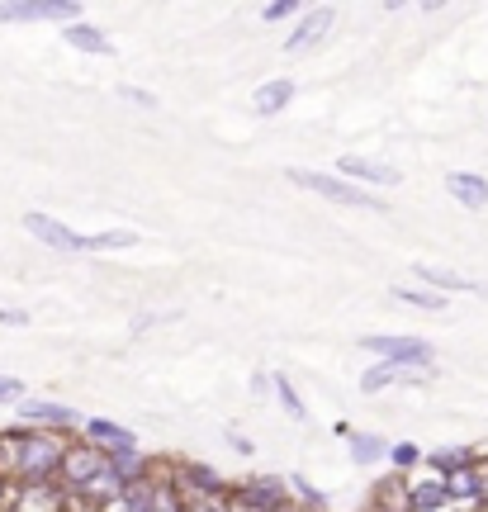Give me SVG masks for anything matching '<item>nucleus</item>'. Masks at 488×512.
<instances>
[{
  "label": "nucleus",
  "mask_w": 488,
  "mask_h": 512,
  "mask_svg": "<svg viewBox=\"0 0 488 512\" xmlns=\"http://www.w3.org/2000/svg\"><path fill=\"white\" fill-rule=\"evenodd\" d=\"M394 299L413 304V309H427V313H441V309H446V294H436V290H394Z\"/></svg>",
  "instance_id": "obj_22"
},
{
  "label": "nucleus",
  "mask_w": 488,
  "mask_h": 512,
  "mask_svg": "<svg viewBox=\"0 0 488 512\" xmlns=\"http://www.w3.org/2000/svg\"><path fill=\"white\" fill-rule=\"evenodd\" d=\"M294 10H299L294 0H271V5H261V19H266V24H275V19H290Z\"/></svg>",
  "instance_id": "obj_24"
},
{
  "label": "nucleus",
  "mask_w": 488,
  "mask_h": 512,
  "mask_svg": "<svg viewBox=\"0 0 488 512\" xmlns=\"http://www.w3.org/2000/svg\"><path fill=\"white\" fill-rule=\"evenodd\" d=\"M0 323H10V328H24V323H29V313H24V309H0Z\"/></svg>",
  "instance_id": "obj_28"
},
{
  "label": "nucleus",
  "mask_w": 488,
  "mask_h": 512,
  "mask_svg": "<svg viewBox=\"0 0 488 512\" xmlns=\"http://www.w3.org/2000/svg\"><path fill=\"white\" fill-rule=\"evenodd\" d=\"M474 479H479V494L488 503V456H474Z\"/></svg>",
  "instance_id": "obj_27"
},
{
  "label": "nucleus",
  "mask_w": 488,
  "mask_h": 512,
  "mask_svg": "<svg viewBox=\"0 0 488 512\" xmlns=\"http://www.w3.org/2000/svg\"><path fill=\"white\" fill-rule=\"evenodd\" d=\"M299 512H304V508H299Z\"/></svg>",
  "instance_id": "obj_34"
},
{
  "label": "nucleus",
  "mask_w": 488,
  "mask_h": 512,
  "mask_svg": "<svg viewBox=\"0 0 488 512\" xmlns=\"http://www.w3.org/2000/svg\"><path fill=\"white\" fill-rule=\"evenodd\" d=\"M0 19H10V24H24V19H62V24H76L81 5L76 0H0Z\"/></svg>",
  "instance_id": "obj_4"
},
{
  "label": "nucleus",
  "mask_w": 488,
  "mask_h": 512,
  "mask_svg": "<svg viewBox=\"0 0 488 512\" xmlns=\"http://www.w3.org/2000/svg\"><path fill=\"white\" fill-rule=\"evenodd\" d=\"M138 247V233L133 228H105V233H91L86 238V252H128Z\"/></svg>",
  "instance_id": "obj_18"
},
{
  "label": "nucleus",
  "mask_w": 488,
  "mask_h": 512,
  "mask_svg": "<svg viewBox=\"0 0 488 512\" xmlns=\"http://www.w3.org/2000/svg\"><path fill=\"white\" fill-rule=\"evenodd\" d=\"M19 418L29 427H43V432H67V427H81V413L67 408V403H53V399H24L19 403Z\"/></svg>",
  "instance_id": "obj_5"
},
{
  "label": "nucleus",
  "mask_w": 488,
  "mask_h": 512,
  "mask_svg": "<svg viewBox=\"0 0 488 512\" xmlns=\"http://www.w3.org/2000/svg\"><path fill=\"white\" fill-rule=\"evenodd\" d=\"M233 512H266V508H261V503H252V498L237 489V494H233Z\"/></svg>",
  "instance_id": "obj_29"
},
{
  "label": "nucleus",
  "mask_w": 488,
  "mask_h": 512,
  "mask_svg": "<svg viewBox=\"0 0 488 512\" xmlns=\"http://www.w3.org/2000/svg\"><path fill=\"white\" fill-rule=\"evenodd\" d=\"M81 441L100 446L105 456H128V451H138V437H133L128 427H119V422H109V418H86L81 422Z\"/></svg>",
  "instance_id": "obj_6"
},
{
  "label": "nucleus",
  "mask_w": 488,
  "mask_h": 512,
  "mask_svg": "<svg viewBox=\"0 0 488 512\" xmlns=\"http://www.w3.org/2000/svg\"><path fill=\"white\" fill-rule=\"evenodd\" d=\"M346 446H351V460L356 465H380V460H389V441L375 437V432H346Z\"/></svg>",
  "instance_id": "obj_17"
},
{
  "label": "nucleus",
  "mask_w": 488,
  "mask_h": 512,
  "mask_svg": "<svg viewBox=\"0 0 488 512\" xmlns=\"http://www.w3.org/2000/svg\"><path fill=\"white\" fill-rule=\"evenodd\" d=\"M299 190H313V195H323L332 204H351V209H370V214H384V200L375 190H365V185L346 181V176H323V171H308V166H290L285 171Z\"/></svg>",
  "instance_id": "obj_1"
},
{
  "label": "nucleus",
  "mask_w": 488,
  "mask_h": 512,
  "mask_svg": "<svg viewBox=\"0 0 488 512\" xmlns=\"http://www.w3.org/2000/svg\"><path fill=\"white\" fill-rule=\"evenodd\" d=\"M109 470H114V456H105L91 441H72V446H67V460H62V475H57V489L72 498H86V489L100 484Z\"/></svg>",
  "instance_id": "obj_2"
},
{
  "label": "nucleus",
  "mask_w": 488,
  "mask_h": 512,
  "mask_svg": "<svg viewBox=\"0 0 488 512\" xmlns=\"http://www.w3.org/2000/svg\"><path fill=\"white\" fill-rule=\"evenodd\" d=\"M10 399H24V380H15V375H0V403Z\"/></svg>",
  "instance_id": "obj_26"
},
{
  "label": "nucleus",
  "mask_w": 488,
  "mask_h": 512,
  "mask_svg": "<svg viewBox=\"0 0 488 512\" xmlns=\"http://www.w3.org/2000/svg\"><path fill=\"white\" fill-rule=\"evenodd\" d=\"M285 479H290V494L304 503V512H323V508H327V498L318 494V489H313L304 475H285Z\"/></svg>",
  "instance_id": "obj_21"
},
{
  "label": "nucleus",
  "mask_w": 488,
  "mask_h": 512,
  "mask_svg": "<svg viewBox=\"0 0 488 512\" xmlns=\"http://www.w3.org/2000/svg\"><path fill=\"white\" fill-rule=\"evenodd\" d=\"M446 190H451V200H460L465 209H484L488 204V181L474 176V171H451V176H446Z\"/></svg>",
  "instance_id": "obj_15"
},
{
  "label": "nucleus",
  "mask_w": 488,
  "mask_h": 512,
  "mask_svg": "<svg viewBox=\"0 0 488 512\" xmlns=\"http://www.w3.org/2000/svg\"><path fill=\"white\" fill-rule=\"evenodd\" d=\"M228 441H233V451H237V456H252V451H256V446H252L247 437H242V432H228Z\"/></svg>",
  "instance_id": "obj_30"
},
{
  "label": "nucleus",
  "mask_w": 488,
  "mask_h": 512,
  "mask_svg": "<svg viewBox=\"0 0 488 512\" xmlns=\"http://www.w3.org/2000/svg\"><path fill=\"white\" fill-rule=\"evenodd\" d=\"M422 380H427V370H403V366L380 361V366H370L361 375V389L365 394H380V389H389V384H422Z\"/></svg>",
  "instance_id": "obj_12"
},
{
  "label": "nucleus",
  "mask_w": 488,
  "mask_h": 512,
  "mask_svg": "<svg viewBox=\"0 0 488 512\" xmlns=\"http://www.w3.org/2000/svg\"><path fill=\"white\" fill-rule=\"evenodd\" d=\"M290 100H294V81L290 76H275V81H266V86H256L252 110L256 114H280Z\"/></svg>",
  "instance_id": "obj_16"
},
{
  "label": "nucleus",
  "mask_w": 488,
  "mask_h": 512,
  "mask_svg": "<svg viewBox=\"0 0 488 512\" xmlns=\"http://www.w3.org/2000/svg\"><path fill=\"white\" fill-rule=\"evenodd\" d=\"M337 176H346V181L365 185V190H375V185H398L403 176H398V166H384L375 162V157H337Z\"/></svg>",
  "instance_id": "obj_7"
},
{
  "label": "nucleus",
  "mask_w": 488,
  "mask_h": 512,
  "mask_svg": "<svg viewBox=\"0 0 488 512\" xmlns=\"http://www.w3.org/2000/svg\"><path fill=\"white\" fill-rule=\"evenodd\" d=\"M271 389H275V399H280V408H285L290 418H304V413H308L304 399H299V389L290 384V375H280V370H275V375H271Z\"/></svg>",
  "instance_id": "obj_19"
},
{
  "label": "nucleus",
  "mask_w": 488,
  "mask_h": 512,
  "mask_svg": "<svg viewBox=\"0 0 488 512\" xmlns=\"http://www.w3.org/2000/svg\"><path fill=\"white\" fill-rule=\"evenodd\" d=\"M327 29H332V10H327V5H318V10H308L304 24H299V29L285 38V48H290V53H304L308 43H323Z\"/></svg>",
  "instance_id": "obj_13"
},
{
  "label": "nucleus",
  "mask_w": 488,
  "mask_h": 512,
  "mask_svg": "<svg viewBox=\"0 0 488 512\" xmlns=\"http://www.w3.org/2000/svg\"><path fill=\"white\" fill-rule=\"evenodd\" d=\"M422 460H427V456L417 451L413 441H394V451H389V465H394V475H413Z\"/></svg>",
  "instance_id": "obj_20"
},
{
  "label": "nucleus",
  "mask_w": 488,
  "mask_h": 512,
  "mask_svg": "<svg viewBox=\"0 0 488 512\" xmlns=\"http://www.w3.org/2000/svg\"><path fill=\"white\" fill-rule=\"evenodd\" d=\"M413 271H417V280H422L427 290H436V294H479V299H488V285L465 280V275L451 271V266H427V261H417Z\"/></svg>",
  "instance_id": "obj_8"
},
{
  "label": "nucleus",
  "mask_w": 488,
  "mask_h": 512,
  "mask_svg": "<svg viewBox=\"0 0 488 512\" xmlns=\"http://www.w3.org/2000/svg\"><path fill=\"white\" fill-rule=\"evenodd\" d=\"M242 494L252 498V503H261L266 512H290V479H275V475H252L247 484H242Z\"/></svg>",
  "instance_id": "obj_11"
},
{
  "label": "nucleus",
  "mask_w": 488,
  "mask_h": 512,
  "mask_svg": "<svg viewBox=\"0 0 488 512\" xmlns=\"http://www.w3.org/2000/svg\"><path fill=\"white\" fill-rule=\"evenodd\" d=\"M422 512H460L455 503H441V508H422Z\"/></svg>",
  "instance_id": "obj_32"
},
{
  "label": "nucleus",
  "mask_w": 488,
  "mask_h": 512,
  "mask_svg": "<svg viewBox=\"0 0 488 512\" xmlns=\"http://www.w3.org/2000/svg\"><path fill=\"white\" fill-rule=\"evenodd\" d=\"M24 228H29L43 247H53V252H86V238H81V233H72L67 223L48 219V214H24Z\"/></svg>",
  "instance_id": "obj_9"
},
{
  "label": "nucleus",
  "mask_w": 488,
  "mask_h": 512,
  "mask_svg": "<svg viewBox=\"0 0 488 512\" xmlns=\"http://www.w3.org/2000/svg\"><path fill=\"white\" fill-rule=\"evenodd\" d=\"M361 347L370 351V356H380V361H389V366H417L427 370L436 361V347L432 342H422V337H398V332H375V337H361Z\"/></svg>",
  "instance_id": "obj_3"
},
{
  "label": "nucleus",
  "mask_w": 488,
  "mask_h": 512,
  "mask_svg": "<svg viewBox=\"0 0 488 512\" xmlns=\"http://www.w3.org/2000/svg\"><path fill=\"white\" fill-rule=\"evenodd\" d=\"M119 95H124V100H133V105H143V110H152V105H157V95L143 91V86H119Z\"/></svg>",
  "instance_id": "obj_25"
},
{
  "label": "nucleus",
  "mask_w": 488,
  "mask_h": 512,
  "mask_svg": "<svg viewBox=\"0 0 488 512\" xmlns=\"http://www.w3.org/2000/svg\"><path fill=\"white\" fill-rule=\"evenodd\" d=\"M10 494H15V484H10V479H5V475H0V512H5V508H10Z\"/></svg>",
  "instance_id": "obj_31"
},
{
  "label": "nucleus",
  "mask_w": 488,
  "mask_h": 512,
  "mask_svg": "<svg viewBox=\"0 0 488 512\" xmlns=\"http://www.w3.org/2000/svg\"><path fill=\"white\" fill-rule=\"evenodd\" d=\"M10 512H67V494L57 484H15Z\"/></svg>",
  "instance_id": "obj_10"
},
{
  "label": "nucleus",
  "mask_w": 488,
  "mask_h": 512,
  "mask_svg": "<svg viewBox=\"0 0 488 512\" xmlns=\"http://www.w3.org/2000/svg\"><path fill=\"white\" fill-rule=\"evenodd\" d=\"M62 38H67L72 48H81V53H95V57L114 53V38H109L105 29H100V24H86V19L67 24V29H62Z\"/></svg>",
  "instance_id": "obj_14"
},
{
  "label": "nucleus",
  "mask_w": 488,
  "mask_h": 512,
  "mask_svg": "<svg viewBox=\"0 0 488 512\" xmlns=\"http://www.w3.org/2000/svg\"><path fill=\"white\" fill-rule=\"evenodd\" d=\"M375 512H380V508H375Z\"/></svg>",
  "instance_id": "obj_33"
},
{
  "label": "nucleus",
  "mask_w": 488,
  "mask_h": 512,
  "mask_svg": "<svg viewBox=\"0 0 488 512\" xmlns=\"http://www.w3.org/2000/svg\"><path fill=\"white\" fill-rule=\"evenodd\" d=\"M185 512H233V494H209V498H190Z\"/></svg>",
  "instance_id": "obj_23"
}]
</instances>
